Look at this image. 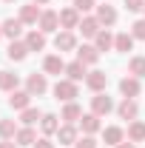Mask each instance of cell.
Segmentation results:
<instances>
[{
    "label": "cell",
    "instance_id": "cell-1",
    "mask_svg": "<svg viewBox=\"0 0 145 148\" xmlns=\"http://www.w3.org/2000/svg\"><path fill=\"white\" fill-rule=\"evenodd\" d=\"M26 91L31 94V97H43V94L49 91V80H46V74H29L26 77Z\"/></svg>",
    "mask_w": 145,
    "mask_h": 148
},
{
    "label": "cell",
    "instance_id": "cell-2",
    "mask_svg": "<svg viewBox=\"0 0 145 148\" xmlns=\"http://www.w3.org/2000/svg\"><path fill=\"white\" fill-rule=\"evenodd\" d=\"M114 111V100H111L105 91L94 94L91 97V114H97V117H105V114H111Z\"/></svg>",
    "mask_w": 145,
    "mask_h": 148
},
{
    "label": "cell",
    "instance_id": "cell-3",
    "mask_svg": "<svg viewBox=\"0 0 145 148\" xmlns=\"http://www.w3.org/2000/svg\"><path fill=\"white\" fill-rule=\"evenodd\" d=\"M74 97H77V83H71V80H57L54 83V100L74 103Z\"/></svg>",
    "mask_w": 145,
    "mask_h": 148
},
{
    "label": "cell",
    "instance_id": "cell-4",
    "mask_svg": "<svg viewBox=\"0 0 145 148\" xmlns=\"http://www.w3.org/2000/svg\"><path fill=\"white\" fill-rule=\"evenodd\" d=\"M37 26H40V32H43V34H51V32L60 29V14L51 12V9H46V12L40 14V23H37Z\"/></svg>",
    "mask_w": 145,
    "mask_h": 148
},
{
    "label": "cell",
    "instance_id": "cell-5",
    "mask_svg": "<svg viewBox=\"0 0 145 148\" xmlns=\"http://www.w3.org/2000/svg\"><path fill=\"white\" fill-rule=\"evenodd\" d=\"M54 49L63 54V51H74L77 49V37H74V32H57V37H54Z\"/></svg>",
    "mask_w": 145,
    "mask_h": 148
},
{
    "label": "cell",
    "instance_id": "cell-6",
    "mask_svg": "<svg viewBox=\"0 0 145 148\" xmlns=\"http://www.w3.org/2000/svg\"><path fill=\"white\" fill-rule=\"evenodd\" d=\"M85 86H88L94 94L105 91V86H108V74H105V71H88V77H85Z\"/></svg>",
    "mask_w": 145,
    "mask_h": 148
},
{
    "label": "cell",
    "instance_id": "cell-7",
    "mask_svg": "<svg viewBox=\"0 0 145 148\" xmlns=\"http://www.w3.org/2000/svg\"><path fill=\"white\" fill-rule=\"evenodd\" d=\"M23 26H26V23H23L20 17H9V20H3V23H0L3 34L9 37V40H17V37L23 34Z\"/></svg>",
    "mask_w": 145,
    "mask_h": 148
},
{
    "label": "cell",
    "instance_id": "cell-8",
    "mask_svg": "<svg viewBox=\"0 0 145 148\" xmlns=\"http://www.w3.org/2000/svg\"><path fill=\"white\" fill-rule=\"evenodd\" d=\"M117 114H120V120H128V123H134V120H137V114H140V106H137L131 97H125V100L117 106Z\"/></svg>",
    "mask_w": 145,
    "mask_h": 148
},
{
    "label": "cell",
    "instance_id": "cell-9",
    "mask_svg": "<svg viewBox=\"0 0 145 148\" xmlns=\"http://www.w3.org/2000/svg\"><path fill=\"white\" fill-rule=\"evenodd\" d=\"M80 12H77V9H63V12H60V26H63V29H66V32H71V29H77V26H80Z\"/></svg>",
    "mask_w": 145,
    "mask_h": 148
},
{
    "label": "cell",
    "instance_id": "cell-10",
    "mask_svg": "<svg viewBox=\"0 0 145 148\" xmlns=\"http://www.w3.org/2000/svg\"><path fill=\"white\" fill-rule=\"evenodd\" d=\"M6 57H9V60H14V63L26 60V57H29V46H26V40H12V43H9Z\"/></svg>",
    "mask_w": 145,
    "mask_h": 148
},
{
    "label": "cell",
    "instance_id": "cell-11",
    "mask_svg": "<svg viewBox=\"0 0 145 148\" xmlns=\"http://www.w3.org/2000/svg\"><path fill=\"white\" fill-rule=\"evenodd\" d=\"M97 20H100V26H114L117 23V9L108 6V3H103V6H97Z\"/></svg>",
    "mask_w": 145,
    "mask_h": 148
},
{
    "label": "cell",
    "instance_id": "cell-12",
    "mask_svg": "<svg viewBox=\"0 0 145 148\" xmlns=\"http://www.w3.org/2000/svg\"><path fill=\"white\" fill-rule=\"evenodd\" d=\"M40 9H37V3H29V6H20V20L26 23V26H37L40 23Z\"/></svg>",
    "mask_w": 145,
    "mask_h": 148
},
{
    "label": "cell",
    "instance_id": "cell-13",
    "mask_svg": "<svg viewBox=\"0 0 145 148\" xmlns=\"http://www.w3.org/2000/svg\"><path fill=\"white\" fill-rule=\"evenodd\" d=\"M57 140H60V145H74L80 137H77V128H74L71 123H63L60 131H57Z\"/></svg>",
    "mask_w": 145,
    "mask_h": 148
},
{
    "label": "cell",
    "instance_id": "cell-14",
    "mask_svg": "<svg viewBox=\"0 0 145 148\" xmlns=\"http://www.w3.org/2000/svg\"><path fill=\"white\" fill-rule=\"evenodd\" d=\"M26 46H29V51H43V49H46V34H43L40 29H31V32L26 34Z\"/></svg>",
    "mask_w": 145,
    "mask_h": 148
},
{
    "label": "cell",
    "instance_id": "cell-15",
    "mask_svg": "<svg viewBox=\"0 0 145 148\" xmlns=\"http://www.w3.org/2000/svg\"><path fill=\"white\" fill-rule=\"evenodd\" d=\"M77 60L85 63V66H94V63L100 60V49H97V46H80V49H77Z\"/></svg>",
    "mask_w": 145,
    "mask_h": 148
},
{
    "label": "cell",
    "instance_id": "cell-16",
    "mask_svg": "<svg viewBox=\"0 0 145 148\" xmlns=\"http://www.w3.org/2000/svg\"><path fill=\"white\" fill-rule=\"evenodd\" d=\"M66 74H68V80H71V83H80V80H85V77H88V71H85V63H80V60L66 63Z\"/></svg>",
    "mask_w": 145,
    "mask_h": 148
},
{
    "label": "cell",
    "instance_id": "cell-17",
    "mask_svg": "<svg viewBox=\"0 0 145 148\" xmlns=\"http://www.w3.org/2000/svg\"><path fill=\"white\" fill-rule=\"evenodd\" d=\"M77 29L83 32V37H97V34H100V29H103V26H100V20H97V17H83V20H80V26H77Z\"/></svg>",
    "mask_w": 145,
    "mask_h": 148
},
{
    "label": "cell",
    "instance_id": "cell-18",
    "mask_svg": "<svg viewBox=\"0 0 145 148\" xmlns=\"http://www.w3.org/2000/svg\"><path fill=\"white\" fill-rule=\"evenodd\" d=\"M43 71H46V74H63V71H66L63 57H60V54H49L46 63H43Z\"/></svg>",
    "mask_w": 145,
    "mask_h": 148
},
{
    "label": "cell",
    "instance_id": "cell-19",
    "mask_svg": "<svg viewBox=\"0 0 145 148\" xmlns=\"http://www.w3.org/2000/svg\"><path fill=\"white\" fill-rule=\"evenodd\" d=\"M120 91H122V97H131V100H134V97L140 94V80H137V77H122V80H120Z\"/></svg>",
    "mask_w": 145,
    "mask_h": 148
},
{
    "label": "cell",
    "instance_id": "cell-20",
    "mask_svg": "<svg viewBox=\"0 0 145 148\" xmlns=\"http://www.w3.org/2000/svg\"><path fill=\"white\" fill-rule=\"evenodd\" d=\"M29 103H31V94H29V91H12V94H9V106L17 108V111L29 108Z\"/></svg>",
    "mask_w": 145,
    "mask_h": 148
},
{
    "label": "cell",
    "instance_id": "cell-21",
    "mask_svg": "<svg viewBox=\"0 0 145 148\" xmlns=\"http://www.w3.org/2000/svg\"><path fill=\"white\" fill-rule=\"evenodd\" d=\"M94 46H97L100 51H111V49H114V34H111L108 29H100V34L94 37Z\"/></svg>",
    "mask_w": 145,
    "mask_h": 148
},
{
    "label": "cell",
    "instance_id": "cell-22",
    "mask_svg": "<svg viewBox=\"0 0 145 148\" xmlns=\"http://www.w3.org/2000/svg\"><path fill=\"white\" fill-rule=\"evenodd\" d=\"M80 117H83V108L77 106V103H66V108H63V114H60V120H66V123H80Z\"/></svg>",
    "mask_w": 145,
    "mask_h": 148
},
{
    "label": "cell",
    "instance_id": "cell-23",
    "mask_svg": "<svg viewBox=\"0 0 145 148\" xmlns=\"http://www.w3.org/2000/svg\"><path fill=\"white\" fill-rule=\"evenodd\" d=\"M40 128H43L46 137H49V134H57V131H60V117H54V114H43Z\"/></svg>",
    "mask_w": 145,
    "mask_h": 148
},
{
    "label": "cell",
    "instance_id": "cell-24",
    "mask_svg": "<svg viewBox=\"0 0 145 148\" xmlns=\"http://www.w3.org/2000/svg\"><path fill=\"white\" fill-rule=\"evenodd\" d=\"M80 128L85 131V134H97L100 131V117L97 114H83L80 117Z\"/></svg>",
    "mask_w": 145,
    "mask_h": 148
},
{
    "label": "cell",
    "instance_id": "cell-25",
    "mask_svg": "<svg viewBox=\"0 0 145 148\" xmlns=\"http://www.w3.org/2000/svg\"><path fill=\"white\" fill-rule=\"evenodd\" d=\"M122 137H125V134H122V128H120V125H108V128L103 131L105 145H120V143H122Z\"/></svg>",
    "mask_w": 145,
    "mask_h": 148
},
{
    "label": "cell",
    "instance_id": "cell-26",
    "mask_svg": "<svg viewBox=\"0 0 145 148\" xmlns=\"http://www.w3.org/2000/svg\"><path fill=\"white\" fill-rule=\"evenodd\" d=\"M14 143H17V145H34L37 143L34 128H31V125H23V128L17 131V137H14Z\"/></svg>",
    "mask_w": 145,
    "mask_h": 148
},
{
    "label": "cell",
    "instance_id": "cell-27",
    "mask_svg": "<svg viewBox=\"0 0 145 148\" xmlns=\"http://www.w3.org/2000/svg\"><path fill=\"white\" fill-rule=\"evenodd\" d=\"M17 74H12V71H0V88H3V91H17Z\"/></svg>",
    "mask_w": 145,
    "mask_h": 148
},
{
    "label": "cell",
    "instance_id": "cell-28",
    "mask_svg": "<svg viewBox=\"0 0 145 148\" xmlns=\"http://www.w3.org/2000/svg\"><path fill=\"white\" fill-rule=\"evenodd\" d=\"M20 120H23V125H34V123H40V120H43V111L29 106V108L20 111Z\"/></svg>",
    "mask_w": 145,
    "mask_h": 148
},
{
    "label": "cell",
    "instance_id": "cell-29",
    "mask_svg": "<svg viewBox=\"0 0 145 148\" xmlns=\"http://www.w3.org/2000/svg\"><path fill=\"white\" fill-rule=\"evenodd\" d=\"M128 140H131V143H142L145 140V123L134 120V123L128 125Z\"/></svg>",
    "mask_w": 145,
    "mask_h": 148
},
{
    "label": "cell",
    "instance_id": "cell-30",
    "mask_svg": "<svg viewBox=\"0 0 145 148\" xmlns=\"http://www.w3.org/2000/svg\"><path fill=\"white\" fill-rule=\"evenodd\" d=\"M114 49H117V51H131V49H134V34H128V32L117 34L114 37Z\"/></svg>",
    "mask_w": 145,
    "mask_h": 148
},
{
    "label": "cell",
    "instance_id": "cell-31",
    "mask_svg": "<svg viewBox=\"0 0 145 148\" xmlns=\"http://www.w3.org/2000/svg\"><path fill=\"white\" fill-rule=\"evenodd\" d=\"M128 74L137 77V80H142V77H145V57H131V63H128Z\"/></svg>",
    "mask_w": 145,
    "mask_h": 148
},
{
    "label": "cell",
    "instance_id": "cell-32",
    "mask_svg": "<svg viewBox=\"0 0 145 148\" xmlns=\"http://www.w3.org/2000/svg\"><path fill=\"white\" fill-rule=\"evenodd\" d=\"M17 125H14V120H0V140H14L17 137Z\"/></svg>",
    "mask_w": 145,
    "mask_h": 148
},
{
    "label": "cell",
    "instance_id": "cell-33",
    "mask_svg": "<svg viewBox=\"0 0 145 148\" xmlns=\"http://www.w3.org/2000/svg\"><path fill=\"white\" fill-rule=\"evenodd\" d=\"M131 34H134V40H145V17L131 26Z\"/></svg>",
    "mask_w": 145,
    "mask_h": 148
},
{
    "label": "cell",
    "instance_id": "cell-34",
    "mask_svg": "<svg viewBox=\"0 0 145 148\" xmlns=\"http://www.w3.org/2000/svg\"><path fill=\"white\" fill-rule=\"evenodd\" d=\"M74 148H97V140H94L91 134H85V137H80V140L74 143Z\"/></svg>",
    "mask_w": 145,
    "mask_h": 148
},
{
    "label": "cell",
    "instance_id": "cell-35",
    "mask_svg": "<svg viewBox=\"0 0 145 148\" xmlns=\"http://www.w3.org/2000/svg\"><path fill=\"white\" fill-rule=\"evenodd\" d=\"M74 9H77L80 14H85V12L97 9V6H94V0H74Z\"/></svg>",
    "mask_w": 145,
    "mask_h": 148
},
{
    "label": "cell",
    "instance_id": "cell-36",
    "mask_svg": "<svg viewBox=\"0 0 145 148\" xmlns=\"http://www.w3.org/2000/svg\"><path fill=\"white\" fill-rule=\"evenodd\" d=\"M125 9H128V12H142L145 0H125Z\"/></svg>",
    "mask_w": 145,
    "mask_h": 148
},
{
    "label": "cell",
    "instance_id": "cell-37",
    "mask_svg": "<svg viewBox=\"0 0 145 148\" xmlns=\"http://www.w3.org/2000/svg\"><path fill=\"white\" fill-rule=\"evenodd\" d=\"M34 148H54V143H51V140H46V137H43V140H37V143H34Z\"/></svg>",
    "mask_w": 145,
    "mask_h": 148
},
{
    "label": "cell",
    "instance_id": "cell-38",
    "mask_svg": "<svg viewBox=\"0 0 145 148\" xmlns=\"http://www.w3.org/2000/svg\"><path fill=\"white\" fill-rule=\"evenodd\" d=\"M0 148H17V143H14V140H3V143H0Z\"/></svg>",
    "mask_w": 145,
    "mask_h": 148
},
{
    "label": "cell",
    "instance_id": "cell-39",
    "mask_svg": "<svg viewBox=\"0 0 145 148\" xmlns=\"http://www.w3.org/2000/svg\"><path fill=\"white\" fill-rule=\"evenodd\" d=\"M137 145V143H131V140H128V143H120V145H114V148H134Z\"/></svg>",
    "mask_w": 145,
    "mask_h": 148
},
{
    "label": "cell",
    "instance_id": "cell-40",
    "mask_svg": "<svg viewBox=\"0 0 145 148\" xmlns=\"http://www.w3.org/2000/svg\"><path fill=\"white\" fill-rule=\"evenodd\" d=\"M31 3H37V6H46V3H51V0H31Z\"/></svg>",
    "mask_w": 145,
    "mask_h": 148
},
{
    "label": "cell",
    "instance_id": "cell-41",
    "mask_svg": "<svg viewBox=\"0 0 145 148\" xmlns=\"http://www.w3.org/2000/svg\"><path fill=\"white\" fill-rule=\"evenodd\" d=\"M0 37H3V29H0Z\"/></svg>",
    "mask_w": 145,
    "mask_h": 148
},
{
    "label": "cell",
    "instance_id": "cell-42",
    "mask_svg": "<svg viewBox=\"0 0 145 148\" xmlns=\"http://www.w3.org/2000/svg\"><path fill=\"white\" fill-rule=\"evenodd\" d=\"M6 3H12V0H6Z\"/></svg>",
    "mask_w": 145,
    "mask_h": 148
},
{
    "label": "cell",
    "instance_id": "cell-43",
    "mask_svg": "<svg viewBox=\"0 0 145 148\" xmlns=\"http://www.w3.org/2000/svg\"><path fill=\"white\" fill-rule=\"evenodd\" d=\"M142 12H145V9H142Z\"/></svg>",
    "mask_w": 145,
    "mask_h": 148
}]
</instances>
